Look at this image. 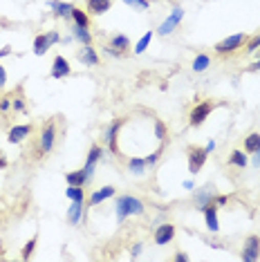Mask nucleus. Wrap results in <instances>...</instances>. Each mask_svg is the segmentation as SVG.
<instances>
[{
	"mask_svg": "<svg viewBox=\"0 0 260 262\" xmlns=\"http://www.w3.org/2000/svg\"><path fill=\"white\" fill-rule=\"evenodd\" d=\"M79 61L88 65V68H94V65H99V54L97 50H94L92 45H83V50L79 52Z\"/></svg>",
	"mask_w": 260,
	"mask_h": 262,
	"instance_id": "obj_19",
	"label": "nucleus"
},
{
	"mask_svg": "<svg viewBox=\"0 0 260 262\" xmlns=\"http://www.w3.org/2000/svg\"><path fill=\"white\" fill-rule=\"evenodd\" d=\"M258 52H260V50H258ZM251 70H260V58H258V61L251 65Z\"/></svg>",
	"mask_w": 260,
	"mask_h": 262,
	"instance_id": "obj_48",
	"label": "nucleus"
},
{
	"mask_svg": "<svg viewBox=\"0 0 260 262\" xmlns=\"http://www.w3.org/2000/svg\"><path fill=\"white\" fill-rule=\"evenodd\" d=\"M115 193H117V188L115 186H101L99 190H94V193H90V206H97V204H101V202L105 200H110V198H115Z\"/></svg>",
	"mask_w": 260,
	"mask_h": 262,
	"instance_id": "obj_16",
	"label": "nucleus"
},
{
	"mask_svg": "<svg viewBox=\"0 0 260 262\" xmlns=\"http://www.w3.org/2000/svg\"><path fill=\"white\" fill-rule=\"evenodd\" d=\"M70 18H72V20H74V25H79V27H90V16H88V11L79 9V7H74V9H72Z\"/></svg>",
	"mask_w": 260,
	"mask_h": 262,
	"instance_id": "obj_25",
	"label": "nucleus"
},
{
	"mask_svg": "<svg viewBox=\"0 0 260 262\" xmlns=\"http://www.w3.org/2000/svg\"><path fill=\"white\" fill-rule=\"evenodd\" d=\"M110 50H115V56L121 58L123 54H126V50H130V40L128 36H123V34H115V36L110 38Z\"/></svg>",
	"mask_w": 260,
	"mask_h": 262,
	"instance_id": "obj_14",
	"label": "nucleus"
},
{
	"mask_svg": "<svg viewBox=\"0 0 260 262\" xmlns=\"http://www.w3.org/2000/svg\"><path fill=\"white\" fill-rule=\"evenodd\" d=\"M175 237V226L173 224H159L155 229V233H153V240H155L157 247H166L168 242H173Z\"/></svg>",
	"mask_w": 260,
	"mask_h": 262,
	"instance_id": "obj_9",
	"label": "nucleus"
},
{
	"mask_svg": "<svg viewBox=\"0 0 260 262\" xmlns=\"http://www.w3.org/2000/svg\"><path fill=\"white\" fill-rule=\"evenodd\" d=\"M7 157H5V152L3 150H0V170H5V168H7Z\"/></svg>",
	"mask_w": 260,
	"mask_h": 262,
	"instance_id": "obj_42",
	"label": "nucleus"
},
{
	"mask_svg": "<svg viewBox=\"0 0 260 262\" xmlns=\"http://www.w3.org/2000/svg\"><path fill=\"white\" fill-rule=\"evenodd\" d=\"M260 150V135L258 133H249L245 137V152L247 155H256Z\"/></svg>",
	"mask_w": 260,
	"mask_h": 262,
	"instance_id": "obj_23",
	"label": "nucleus"
},
{
	"mask_svg": "<svg viewBox=\"0 0 260 262\" xmlns=\"http://www.w3.org/2000/svg\"><path fill=\"white\" fill-rule=\"evenodd\" d=\"M247 34H233V36H227L224 40H220V43L215 45V54H220V56H229V54H233V52H238L245 47L247 43Z\"/></svg>",
	"mask_w": 260,
	"mask_h": 262,
	"instance_id": "obj_4",
	"label": "nucleus"
},
{
	"mask_svg": "<svg viewBox=\"0 0 260 262\" xmlns=\"http://www.w3.org/2000/svg\"><path fill=\"white\" fill-rule=\"evenodd\" d=\"M11 108L16 112L27 110V101H25V94H23V88H16V97H11Z\"/></svg>",
	"mask_w": 260,
	"mask_h": 262,
	"instance_id": "obj_27",
	"label": "nucleus"
},
{
	"mask_svg": "<svg viewBox=\"0 0 260 262\" xmlns=\"http://www.w3.org/2000/svg\"><path fill=\"white\" fill-rule=\"evenodd\" d=\"M175 260H177V262H186V260H188V255L180 251V253H175Z\"/></svg>",
	"mask_w": 260,
	"mask_h": 262,
	"instance_id": "obj_44",
	"label": "nucleus"
},
{
	"mask_svg": "<svg viewBox=\"0 0 260 262\" xmlns=\"http://www.w3.org/2000/svg\"><path fill=\"white\" fill-rule=\"evenodd\" d=\"M240 258L245 262H256L260 258V235H249L242 244Z\"/></svg>",
	"mask_w": 260,
	"mask_h": 262,
	"instance_id": "obj_6",
	"label": "nucleus"
},
{
	"mask_svg": "<svg viewBox=\"0 0 260 262\" xmlns=\"http://www.w3.org/2000/svg\"><path fill=\"white\" fill-rule=\"evenodd\" d=\"M9 110H14L11 108V97L5 94V97H0V115H7Z\"/></svg>",
	"mask_w": 260,
	"mask_h": 262,
	"instance_id": "obj_37",
	"label": "nucleus"
},
{
	"mask_svg": "<svg viewBox=\"0 0 260 262\" xmlns=\"http://www.w3.org/2000/svg\"><path fill=\"white\" fill-rule=\"evenodd\" d=\"M253 166H256V168H260V150L256 152V157H253Z\"/></svg>",
	"mask_w": 260,
	"mask_h": 262,
	"instance_id": "obj_45",
	"label": "nucleus"
},
{
	"mask_svg": "<svg viewBox=\"0 0 260 262\" xmlns=\"http://www.w3.org/2000/svg\"><path fill=\"white\" fill-rule=\"evenodd\" d=\"M213 148H215V141H209L206 144V152H213Z\"/></svg>",
	"mask_w": 260,
	"mask_h": 262,
	"instance_id": "obj_47",
	"label": "nucleus"
},
{
	"mask_svg": "<svg viewBox=\"0 0 260 262\" xmlns=\"http://www.w3.org/2000/svg\"><path fill=\"white\" fill-rule=\"evenodd\" d=\"M81 220H83V202H72V206L68 211V222L76 226L81 224Z\"/></svg>",
	"mask_w": 260,
	"mask_h": 262,
	"instance_id": "obj_21",
	"label": "nucleus"
},
{
	"mask_svg": "<svg viewBox=\"0 0 260 262\" xmlns=\"http://www.w3.org/2000/svg\"><path fill=\"white\" fill-rule=\"evenodd\" d=\"M184 188H186V190H193V188H195V184H193L191 180H186V182H184Z\"/></svg>",
	"mask_w": 260,
	"mask_h": 262,
	"instance_id": "obj_46",
	"label": "nucleus"
},
{
	"mask_svg": "<svg viewBox=\"0 0 260 262\" xmlns=\"http://www.w3.org/2000/svg\"><path fill=\"white\" fill-rule=\"evenodd\" d=\"M128 170L133 172L135 177H141L146 172V162H144V157H130L128 159Z\"/></svg>",
	"mask_w": 260,
	"mask_h": 262,
	"instance_id": "obj_24",
	"label": "nucleus"
},
{
	"mask_svg": "<svg viewBox=\"0 0 260 262\" xmlns=\"http://www.w3.org/2000/svg\"><path fill=\"white\" fill-rule=\"evenodd\" d=\"M65 195H68L72 202H85V190H83V186H68Z\"/></svg>",
	"mask_w": 260,
	"mask_h": 262,
	"instance_id": "obj_30",
	"label": "nucleus"
},
{
	"mask_svg": "<svg viewBox=\"0 0 260 262\" xmlns=\"http://www.w3.org/2000/svg\"><path fill=\"white\" fill-rule=\"evenodd\" d=\"M101 157H103V148L99 144H94L90 150H88V159H85L83 168H85V172H88V177H90V180L94 177V168H97V164H99V159H101Z\"/></svg>",
	"mask_w": 260,
	"mask_h": 262,
	"instance_id": "obj_10",
	"label": "nucleus"
},
{
	"mask_svg": "<svg viewBox=\"0 0 260 262\" xmlns=\"http://www.w3.org/2000/svg\"><path fill=\"white\" fill-rule=\"evenodd\" d=\"M155 135H157V139L162 141V144H166L168 133H166V126H164V121H155Z\"/></svg>",
	"mask_w": 260,
	"mask_h": 262,
	"instance_id": "obj_35",
	"label": "nucleus"
},
{
	"mask_svg": "<svg viewBox=\"0 0 260 262\" xmlns=\"http://www.w3.org/2000/svg\"><path fill=\"white\" fill-rule=\"evenodd\" d=\"M211 65V56L209 54H198L193 61V72H204L206 68Z\"/></svg>",
	"mask_w": 260,
	"mask_h": 262,
	"instance_id": "obj_29",
	"label": "nucleus"
},
{
	"mask_svg": "<svg viewBox=\"0 0 260 262\" xmlns=\"http://www.w3.org/2000/svg\"><path fill=\"white\" fill-rule=\"evenodd\" d=\"M123 126V119H115V121L110 123V128L105 130V144H108L110 148V152H115V155H119V130Z\"/></svg>",
	"mask_w": 260,
	"mask_h": 262,
	"instance_id": "obj_7",
	"label": "nucleus"
},
{
	"mask_svg": "<svg viewBox=\"0 0 260 262\" xmlns=\"http://www.w3.org/2000/svg\"><path fill=\"white\" fill-rule=\"evenodd\" d=\"M141 251H144V244H141V242L133 244V249H130V258H139Z\"/></svg>",
	"mask_w": 260,
	"mask_h": 262,
	"instance_id": "obj_38",
	"label": "nucleus"
},
{
	"mask_svg": "<svg viewBox=\"0 0 260 262\" xmlns=\"http://www.w3.org/2000/svg\"><path fill=\"white\" fill-rule=\"evenodd\" d=\"M202 213H204L206 229H209L211 233H218V231H220V222H218V206L215 204H209Z\"/></svg>",
	"mask_w": 260,
	"mask_h": 262,
	"instance_id": "obj_15",
	"label": "nucleus"
},
{
	"mask_svg": "<svg viewBox=\"0 0 260 262\" xmlns=\"http://www.w3.org/2000/svg\"><path fill=\"white\" fill-rule=\"evenodd\" d=\"M211 190H213L211 186H204V188H198V190L193 193V204L198 206L200 211H204V208L209 206V204H213V198H215V195L211 193Z\"/></svg>",
	"mask_w": 260,
	"mask_h": 262,
	"instance_id": "obj_12",
	"label": "nucleus"
},
{
	"mask_svg": "<svg viewBox=\"0 0 260 262\" xmlns=\"http://www.w3.org/2000/svg\"><path fill=\"white\" fill-rule=\"evenodd\" d=\"M56 121L58 119H50L45 121V126L40 128V135H38V144H36V157L43 159L45 155H50L56 146V139H58V128H56Z\"/></svg>",
	"mask_w": 260,
	"mask_h": 262,
	"instance_id": "obj_1",
	"label": "nucleus"
},
{
	"mask_svg": "<svg viewBox=\"0 0 260 262\" xmlns=\"http://www.w3.org/2000/svg\"><path fill=\"white\" fill-rule=\"evenodd\" d=\"M150 40H153V32H146L144 36H141V38L137 40V45H135V54H144V52L148 50Z\"/></svg>",
	"mask_w": 260,
	"mask_h": 262,
	"instance_id": "obj_31",
	"label": "nucleus"
},
{
	"mask_svg": "<svg viewBox=\"0 0 260 262\" xmlns=\"http://www.w3.org/2000/svg\"><path fill=\"white\" fill-rule=\"evenodd\" d=\"M164 146H166V144H162V146H159L155 152H150L148 157H144V162H146V168H153V166H155V164L159 162V159H162V155H164Z\"/></svg>",
	"mask_w": 260,
	"mask_h": 262,
	"instance_id": "obj_32",
	"label": "nucleus"
},
{
	"mask_svg": "<svg viewBox=\"0 0 260 262\" xmlns=\"http://www.w3.org/2000/svg\"><path fill=\"white\" fill-rule=\"evenodd\" d=\"M72 74V68H70L68 58L65 56H54L52 61V79H65V76Z\"/></svg>",
	"mask_w": 260,
	"mask_h": 262,
	"instance_id": "obj_13",
	"label": "nucleus"
},
{
	"mask_svg": "<svg viewBox=\"0 0 260 262\" xmlns=\"http://www.w3.org/2000/svg\"><path fill=\"white\" fill-rule=\"evenodd\" d=\"M213 204H215V206H224V204H227V195H215V198H213Z\"/></svg>",
	"mask_w": 260,
	"mask_h": 262,
	"instance_id": "obj_41",
	"label": "nucleus"
},
{
	"mask_svg": "<svg viewBox=\"0 0 260 262\" xmlns=\"http://www.w3.org/2000/svg\"><path fill=\"white\" fill-rule=\"evenodd\" d=\"M29 133H32V126H29V123H18V126L9 128L7 139H9V144H23V141L29 137Z\"/></svg>",
	"mask_w": 260,
	"mask_h": 262,
	"instance_id": "obj_11",
	"label": "nucleus"
},
{
	"mask_svg": "<svg viewBox=\"0 0 260 262\" xmlns=\"http://www.w3.org/2000/svg\"><path fill=\"white\" fill-rule=\"evenodd\" d=\"M50 9L54 11V16H58V18H70V14H72L74 5L61 3V0H50Z\"/></svg>",
	"mask_w": 260,
	"mask_h": 262,
	"instance_id": "obj_20",
	"label": "nucleus"
},
{
	"mask_svg": "<svg viewBox=\"0 0 260 262\" xmlns=\"http://www.w3.org/2000/svg\"><path fill=\"white\" fill-rule=\"evenodd\" d=\"M65 182H68V186H85L90 182V177H88L85 168H79V170L65 172Z\"/></svg>",
	"mask_w": 260,
	"mask_h": 262,
	"instance_id": "obj_17",
	"label": "nucleus"
},
{
	"mask_svg": "<svg viewBox=\"0 0 260 262\" xmlns=\"http://www.w3.org/2000/svg\"><path fill=\"white\" fill-rule=\"evenodd\" d=\"M72 36L76 43H81V45H90L92 43V32L88 27H79V25H74L72 29Z\"/></svg>",
	"mask_w": 260,
	"mask_h": 262,
	"instance_id": "obj_22",
	"label": "nucleus"
},
{
	"mask_svg": "<svg viewBox=\"0 0 260 262\" xmlns=\"http://www.w3.org/2000/svg\"><path fill=\"white\" fill-rule=\"evenodd\" d=\"M218 108V101H213V99H204V101H200L198 105L191 110V117H188V121H191V126L193 128H200L202 123L209 119V115L213 112Z\"/></svg>",
	"mask_w": 260,
	"mask_h": 262,
	"instance_id": "obj_3",
	"label": "nucleus"
},
{
	"mask_svg": "<svg viewBox=\"0 0 260 262\" xmlns=\"http://www.w3.org/2000/svg\"><path fill=\"white\" fill-rule=\"evenodd\" d=\"M45 36H47V40H50V45H56L58 40H61V34L58 32H47Z\"/></svg>",
	"mask_w": 260,
	"mask_h": 262,
	"instance_id": "obj_39",
	"label": "nucleus"
},
{
	"mask_svg": "<svg viewBox=\"0 0 260 262\" xmlns=\"http://www.w3.org/2000/svg\"><path fill=\"white\" fill-rule=\"evenodd\" d=\"M112 7V0H85V9L92 16H101Z\"/></svg>",
	"mask_w": 260,
	"mask_h": 262,
	"instance_id": "obj_18",
	"label": "nucleus"
},
{
	"mask_svg": "<svg viewBox=\"0 0 260 262\" xmlns=\"http://www.w3.org/2000/svg\"><path fill=\"white\" fill-rule=\"evenodd\" d=\"M50 40H47V36L45 34H38L36 38H34V54L36 56H43V54H47V50H50Z\"/></svg>",
	"mask_w": 260,
	"mask_h": 262,
	"instance_id": "obj_26",
	"label": "nucleus"
},
{
	"mask_svg": "<svg viewBox=\"0 0 260 262\" xmlns=\"http://www.w3.org/2000/svg\"><path fill=\"white\" fill-rule=\"evenodd\" d=\"M256 50H260V34L247 38V43H245V54H251V52H256Z\"/></svg>",
	"mask_w": 260,
	"mask_h": 262,
	"instance_id": "obj_33",
	"label": "nucleus"
},
{
	"mask_svg": "<svg viewBox=\"0 0 260 262\" xmlns=\"http://www.w3.org/2000/svg\"><path fill=\"white\" fill-rule=\"evenodd\" d=\"M123 3L130 5L133 9H148V7H150L148 0H123Z\"/></svg>",
	"mask_w": 260,
	"mask_h": 262,
	"instance_id": "obj_36",
	"label": "nucleus"
},
{
	"mask_svg": "<svg viewBox=\"0 0 260 262\" xmlns=\"http://www.w3.org/2000/svg\"><path fill=\"white\" fill-rule=\"evenodd\" d=\"M182 18H184V9H182V7H175V9H173V14H168V18L164 20L162 25H159L157 34H162V36H168V34L173 32V29L182 23Z\"/></svg>",
	"mask_w": 260,
	"mask_h": 262,
	"instance_id": "obj_8",
	"label": "nucleus"
},
{
	"mask_svg": "<svg viewBox=\"0 0 260 262\" xmlns=\"http://www.w3.org/2000/svg\"><path fill=\"white\" fill-rule=\"evenodd\" d=\"M11 54V47L9 45H5L3 50H0V58H5V56H9Z\"/></svg>",
	"mask_w": 260,
	"mask_h": 262,
	"instance_id": "obj_43",
	"label": "nucleus"
},
{
	"mask_svg": "<svg viewBox=\"0 0 260 262\" xmlns=\"http://www.w3.org/2000/svg\"><path fill=\"white\" fill-rule=\"evenodd\" d=\"M186 157H188V170H191V175L202 170V166L206 164V157H209V152H206V148H200V146H188L186 148Z\"/></svg>",
	"mask_w": 260,
	"mask_h": 262,
	"instance_id": "obj_5",
	"label": "nucleus"
},
{
	"mask_svg": "<svg viewBox=\"0 0 260 262\" xmlns=\"http://www.w3.org/2000/svg\"><path fill=\"white\" fill-rule=\"evenodd\" d=\"M229 164L238 166V168H245V166L249 164V159H247V152L245 150H231V155H229Z\"/></svg>",
	"mask_w": 260,
	"mask_h": 262,
	"instance_id": "obj_28",
	"label": "nucleus"
},
{
	"mask_svg": "<svg viewBox=\"0 0 260 262\" xmlns=\"http://www.w3.org/2000/svg\"><path fill=\"white\" fill-rule=\"evenodd\" d=\"M36 242H38V237L34 235L32 240H29L27 244H25V249H23V260H29L32 258V253H34V249H36Z\"/></svg>",
	"mask_w": 260,
	"mask_h": 262,
	"instance_id": "obj_34",
	"label": "nucleus"
},
{
	"mask_svg": "<svg viewBox=\"0 0 260 262\" xmlns=\"http://www.w3.org/2000/svg\"><path fill=\"white\" fill-rule=\"evenodd\" d=\"M144 204L133 198V195H121L117 198V204H115V215H117V222H123L128 215H144Z\"/></svg>",
	"mask_w": 260,
	"mask_h": 262,
	"instance_id": "obj_2",
	"label": "nucleus"
},
{
	"mask_svg": "<svg viewBox=\"0 0 260 262\" xmlns=\"http://www.w3.org/2000/svg\"><path fill=\"white\" fill-rule=\"evenodd\" d=\"M5 85H7V70L0 65V88H5Z\"/></svg>",
	"mask_w": 260,
	"mask_h": 262,
	"instance_id": "obj_40",
	"label": "nucleus"
}]
</instances>
